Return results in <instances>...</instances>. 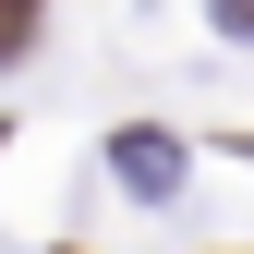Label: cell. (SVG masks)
Returning a JSON list of instances; mask_svg holds the SVG:
<instances>
[{"label": "cell", "instance_id": "1", "mask_svg": "<svg viewBox=\"0 0 254 254\" xmlns=\"http://www.w3.org/2000/svg\"><path fill=\"white\" fill-rule=\"evenodd\" d=\"M170 170H182V145H170V133H121V182H133V194H157Z\"/></svg>", "mask_w": 254, "mask_h": 254}, {"label": "cell", "instance_id": "2", "mask_svg": "<svg viewBox=\"0 0 254 254\" xmlns=\"http://www.w3.org/2000/svg\"><path fill=\"white\" fill-rule=\"evenodd\" d=\"M37 12H49V0H0V61H24V49H37Z\"/></svg>", "mask_w": 254, "mask_h": 254}]
</instances>
